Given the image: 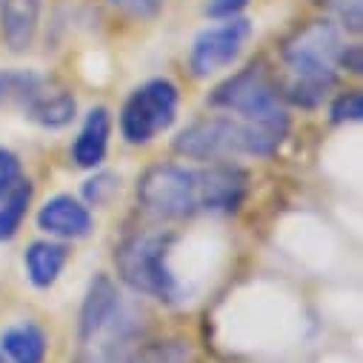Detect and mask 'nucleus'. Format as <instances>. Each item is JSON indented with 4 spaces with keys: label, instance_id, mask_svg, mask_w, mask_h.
I'll list each match as a JSON object with an SVG mask.
<instances>
[{
    "label": "nucleus",
    "instance_id": "f257e3e1",
    "mask_svg": "<svg viewBox=\"0 0 363 363\" xmlns=\"http://www.w3.org/2000/svg\"><path fill=\"white\" fill-rule=\"evenodd\" d=\"M289 135V115L286 109L269 112L260 118H235V115H209L192 121L180 129L172 140V149L198 163H220L229 157L252 155L269 157L275 155Z\"/></svg>",
    "mask_w": 363,
    "mask_h": 363
},
{
    "label": "nucleus",
    "instance_id": "f03ea898",
    "mask_svg": "<svg viewBox=\"0 0 363 363\" xmlns=\"http://www.w3.org/2000/svg\"><path fill=\"white\" fill-rule=\"evenodd\" d=\"M172 232H135L115 249L118 278L138 295L155 298L160 303H177L184 298L174 269H172Z\"/></svg>",
    "mask_w": 363,
    "mask_h": 363
},
{
    "label": "nucleus",
    "instance_id": "7ed1b4c3",
    "mask_svg": "<svg viewBox=\"0 0 363 363\" xmlns=\"http://www.w3.org/2000/svg\"><path fill=\"white\" fill-rule=\"evenodd\" d=\"M180 106V92L169 77H152L135 86L121 109V135L132 146H146L172 129Z\"/></svg>",
    "mask_w": 363,
    "mask_h": 363
},
{
    "label": "nucleus",
    "instance_id": "20e7f679",
    "mask_svg": "<svg viewBox=\"0 0 363 363\" xmlns=\"http://www.w3.org/2000/svg\"><path fill=\"white\" fill-rule=\"evenodd\" d=\"M140 206L160 220H186L198 215V169L155 163L138 180Z\"/></svg>",
    "mask_w": 363,
    "mask_h": 363
},
{
    "label": "nucleus",
    "instance_id": "39448f33",
    "mask_svg": "<svg viewBox=\"0 0 363 363\" xmlns=\"http://www.w3.org/2000/svg\"><path fill=\"white\" fill-rule=\"evenodd\" d=\"M209 106L232 112L235 118H260V115L284 109L278 80L266 72L260 60L226 77L209 95Z\"/></svg>",
    "mask_w": 363,
    "mask_h": 363
},
{
    "label": "nucleus",
    "instance_id": "423d86ee",
    "mask_svg": "<svg viewBox=\"0 0 363 363\" xmlns=\"http://www.w3.org/2000/svg\"><path fill=\"white\" fill-rule=\"evenodd\" d=\"M284 83H278L281 98L298 109H318L337 83L335 63L295 49H284Z\"/></svg>",
    "mask_w": 363,
    "mask_h": 363
},
{
    "label": "nucleus",
    "instance_id": "0eeeda50",
    "mask_svg": "<svg viewBox=\"0 0 363 363\" xmlns=\"http://www.w3.org/2000/svg\"><path fill=\"white\" fill-rule=\"evenodd\" d=\"M252 38V23L246 18H229L218 21L215 26H206L189 49V69L195 77H212L223 69H229L243 46Z\"/></svg>",
    "mask_w": 363,
    "mask_h": 363
},
{
    "label": "nucleus",
    "instance_id": "6e6552de",
    "mask_svg": "<svg viewBox=\"0 0 363 363\" xmlns=\"http://www.w3.org/2000/svg\"><path fill=\"white\" fill-rule=\"evenodd\" d=\"M138 323H140L138 315L123 303V298L109 275H98L89 284L83 306H80V318H77V340L80 343H89L95 337H104L109 332L129 329Z\"/></svg>",
    "mask_w": 363,
    "mask_h": 363
},
{
    "label": "nucleus",
    "instance_id": "1a4fd4ad",
    "mask_svg": "<svg viewBox=\"0 0 363 363\" xmlns=\"http://www.w3.org/2000/svg\"><path fill=\"white\" fill-rule=\"evenodd\" d=\"M249 195V174L238 163H209L198 169V209L209 215H232Z\"/></svg>",
    "mask_w": 363,
    "mask_h": 363
},
{
    "label": "nucleus",
    "instance_id": "9d476101",
    "mask_svg": "<svg viewBox=\"0 0 363 363\" xmlns=\"http://www.w3.org/2000/svg\"><path fill=\"white\" fill-rule=\"evenodd\" d=\"M38 226L49 238L77 240L95 229V218L83 201H77L72 195H55L38 209Z\"/></svg>",
    "mask_w": 363,
    "mask_h": 363
},
{
    "label": "nucleus",
    "instance_id": "9b49d317",
    "mask_svg": "<svg viewBox=\"0 0 363 363\" xmlns=\"http://www.w3.org/2000/svg\"><path fill=\"white\" fill-rule=\"evenodd\" d=\"M109 138H112V115H109V109L106 106L89 109L77 138L72 140V160H74V166H80V169H98L106 160Z\"/></svg>",
    "mask_w": 363,
    "mask_h": 363
},
{
    "label": "nucleus",
    "instance_id": "f8f14e48",
    "mask_svg": "<svg viewBox=\"0 0 363 363\" xmlns=\"http://www.w3.org/2000/svg\"><path fill=\"white\" fill-rule=\"evenodd\" d=\"M21 104L26 118L43 129H63L77 118V101L69 89H46V83H40Z\"/></svg>",
    "mask_w": 363,
    "mask_h": 363
},
{
    "label": "nucleus",
    "instance_id": "ddd939ff",
    "mask_svg": "<svg viewBox=\"0 0 363 363\" xmlns=\"http://www.w3.org/2000/svg\"><path fill=\"white\" fill-rule=\"evenodd\" d=\"M40 26V0H0V35L12 52L32 49Z\"/></svg>",
    "mask_w": 363,
    "mask_h": 363
},
{
    "label": "nucleus",
    "instance_id": "4468645a",
    "mask_svg": "<svg viewBox=\"0 0 363 363\" xmlns=\"http://www.w3.org/2000/svg\"><path fill=\"white\" fill-rule=\"evenodd\" d=\"M69 263V249L60 240H35L23 252L26 278L35 289H49L57 284L63 269Z\"/></svg>",
    "mask_w": 363,
    "mask_h": 363
},
{
    "label": "nucleus",
    "instance_id": "2eb2a0df",
    "mask_svg": "<svg viewBox=\"0 0 363 363\" xmlns=\"http://www.w3.org/2000/svg\"><path fill=\"white\" fill-rule=\"evenodd\" d=\"M0 352L9 363H43L46 357V335L38 323L23 320L0 335Z\"/></svg>",
    "mask_w": 363,
    "mask_h": 363
},
{
    "label": "nucleus",
    "instance_id": "dca6fc26",
    "mask_svg": "<svg viewBox=\"0 0 363 363\" xmlns=\"http://www.w3.org/2000/svg\"><path fill=\"white\" fill-rule=\"evenodd\" d=\"M32 195H35L32 184L21 177L18 184L0 198V243L12 240L21 232V223L26 218L29 206H32Z\"/></svg>",
    "mask_w": 363,
    "mask_h": 363
},
{
    "label": "nucleus",
    "instance_id": "f3484780",
    "mask_svg": "<svg viewBox=\"0 0 363 363\" xmlns=\"http://www.w3.org/2000/svg\"><path fill=\"white\" fill-rule=\"evenodd\" d=\"M138 363H192V349L186 340H140L135 352Z\"/></svg>",
    "mask_w": 363,
    "mask_h": 363
},
{
    "label": "nucleus",
    "instance_id": "a211bd4d",
    "mask_svg": "<svg viewBox=\"0 0 363 363\" xmlns=\"http://www.w3.org/2000/svg\"><path fill=\"white\" fill-rule=\"evenodd\" d=\"M43 77L38 72L26 69H0V104L6 101H23L32 89H38Z\"/></svg>",
    "mask_w": 363,
    "mask_h": 363
},
{
    "label": "nucleus",
    "instance_id": "6ab92c4d",
    "mask_svg": "<svg viewBox=\"0 0 363 363\" xmlns=\"http://www.w3.org/2000/svg\"><path fill=\"white\" fill-rule=\"evenodd\" d=\"M360 118H363V95L357 89H346V92H340L329 106V121L335 126L357 123Z\"/></svg>",
    "mask_w": 363,
    "mask_h": 363
},
{
    "label": "nucleus",
    "instance_id": "aec40b11",
    "mask_svg": "<svg viewBox=\"0 0 363 363\" xmlns=\"http://www.w3.org/2000/svg\"><path fill=\"white\" fill-rule=\"evenodd\" d=\"M118 189H121V177H118V174H112V172H98L92 180H86V186H83L86 206H104V203H109Z\"/></svg>",
    "mask_w": 363,
    "mask_h": 363
},
{
    "label": "nucleus",
    "instance_id": "412c9836",
    "mask_svg": "<svg viewBox=\"0 0 363 363\" xmlns=\"http://www.w3.org/2000/svg\"><path fill=\"white\" fill-rule=\"evenodd\" d=\"M329 9L332 15L337 18V23L346 29V32H360V23H363V0H329Z\"/></svg>",
    "mask_w": 363,
    "mask_h": 363
},
{
    "label": "nucleus",
    "instance_id": "4be33fe9",
    "mask_svg": "<svg viewBox=\"0 0 363 363\" xmlns=\"http://www.w3.org/2000/svg\"><path fill=\"white\" fill-rule=\"evenodd\" d=\"M21 180V157L12 149L0 146V198Z\"/></svg>",
    "mask_w": 363,
    "mask_h": 363
},
{
    "label": "nucleus",
    "instance_id": "5701e85b",
    "mask_svg": "<svg viewBox=\"0 0 363 363\" xmlns=\"http://www.w3.org/2000/svg\"><path fill=\"white\" fill-rule=\"evenodd\" d=\"M246 4H249V0H209L203 12L212 21H229V18H240Z\"/></svg>",
    "mask_w": 363,
    "mask_h": 363
},
{
    "label": "nucleus",
    "instance_id": "b1692460",
    "mask_svg": "<svg viewBox=\"0 0 363 363\" xmlns=\"http://www.w3.org/2000/svg\"><path fill=\"white\" fill-rule=\"evenodd\" d=\"M112 4L123 12H129L132 18H155L166 0H112Z\"/></svg>",
    "mask_w": 363,
    "mask_h": 363
},
{
    "label": "nucleus",
    "instance_id": "393cba45",
    "mask_svg": "<svg viewBox=\"0 0 363 363\" xmlns=\"http://www.w3.org/2000/svg\"><path fill=\"white\" fill-rule=\"evenodd\" d=\"M337 69H346L352 74H360V69H363V52H360L357 43H343V49L337 55Z\"/></svg>",
    "mask_w": 363,
    "mask_h": 363
},
{
    "label": "nucleus",
    "instance_id": "a878e982",
    "mask_svg": "<svg viewBox=\"0 0 363 363\" xmlns=\"http://www.w3.org/2000/svg\"><path fill=\"white\" fill-rule=\"evenodd\" d=\"M0 363H9V360H6V354H4V352H0Z\"/></svg>",
    "mask_w": 363,
    "mask_h": 363
}]
</instances>
